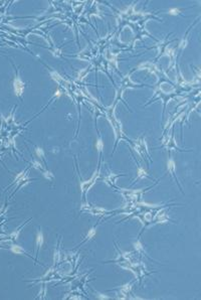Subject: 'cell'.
Returning <instances> with one entry per match:
<instances>
[{"instance_id": "obj_1", "label": "cell", "mask_w": 201, "mask_h": 300, "mask_svg": "<svg viewBox=\"0 0 201 300\" xmlns=\"http://www.w3.org/2000/svg\"><path fill=\"white\" fill-rule=\"evenodd\" d=\"M14 89H15V93L16 95L20 96L23 92V89H24V86H23V83L21 82V80L18 77L15 79L14 81Z\"/></svg>"}, {"instance_id": "obj_2", "label": "cell", "mask_w": 201, "mask_h": 300, "mask_svg": "<svg viewBox=\"0 0 201 300\" xmlns=\"http://www.w3.org/2000/svg\"><path fill=\"white\" fill-rule=\"evenodd\" d=\"M42 244H43V235H42L41 232H38V234H37V248H38V250L40 249V247L42 246Z\"/></svg>"}]
</instances>
